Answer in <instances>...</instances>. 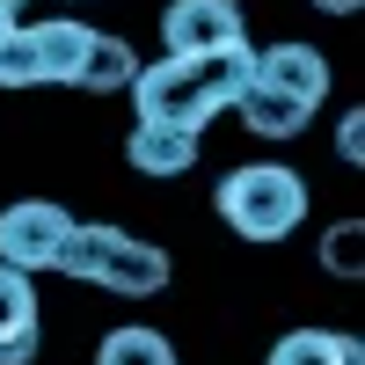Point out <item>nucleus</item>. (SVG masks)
Here are the masks:
<instances>
[{"label": "nucleus", "mask_w": 365, "mask_h": 365, "mask_svg": "<svg viewBox=\"0 0 365 365\" xmlns=\"http://www.w3.org/2000/svg\"><path fill=\"white\" fill-rule=\"evenodd\" d=\"M249 44H227V51H197V58H154V66L132 73V103L146 125H182V132H205L220 110H234V96L249 88Z\"/></svg>", "instance_id": "1"}, {"label": "nucleus", "mask_w": 365, "mask_h": 365, "mask_svg": "<svg viewBox=\"0 0 365 365\" xmlns=\"http://www.w3.org/2000/svg\"><path fill=\"white\" fill-rule=\"evenodd\" d=\"M51 270H66L81 285H103L117 299H154L175 278L168 249H154V241H139L125 227H81V220H73V234H66V249H58Z\"/></svg>", "instance_id": "2"}, {"label": "nucleus", "mask_w": 365, "mask_h": 365, "mask_svg": "<svg viewBox=\"0 0 365 365\" xmlns=\"http://www.w3.org/2000/svg\"><path fill=\"white\" fill-rule=\"evenodd\" d=\"M220 220L241 241H263L270 249V241L299 234V220H307V182L285 161H249V168H234L220 182Z\"/></svg>", "instance_id": "3"}, {"label": "nucleus", "mask_w": 365, "mask_h": 365, "mask_svg": "<svg viewBox=\"0 0 365 365\" xmlns=\"http://www.w3.org/2000/svg\"><path fill=\"white\" fill-rule=\"evenodd\" d=\"M66 234H73V212H66V205H51V197H22V205L0 212V263L37 278V270L58 263Z\"/></svg>", "instance_id": "4"}, {"label": "nucleus", "mask_w": 365, "mask_h": 365, "mask_svg": "<svg viewBox=\"0 0 365 365\" xmlns=\"http://www.w3.org/2000/svg\"><path fill=\"white\" fill-rule=\"evenodd\" d=\"M161 44H168V58H197V51L249 44V29H241V8H234V0H168Z\"/></svg>", "instance_id": "5"}, {"label": "nucleus", "mask_w": 365, "mask_h": 365, "mask_svg": "<svg viewBox=\"0 0 365 365\" xmlns=\"http://www.w3.org/2000/svg\"><path fill=\"white\" fill-rule=\"evenodd\" d=\"M249 81H263V88H278V96L322 110V96H329V58H322L314 44L285 37V44H263V51L249 58Z\"/></svg>", "instance_id": "6"}, {"label": "nucleus", "mask_w": 365, "mask_h": 365, "mask_svg": "<svg viewBox=\"0 0 365 365\" xmlns=\"http://www.w3.org/2000/svg\"><path fill=\"white\" fill-rule=\"evenodd\" d=\"M37 358V278L0 263V365Z\"/></svg>", "instance_id": "7"}, {"label": "nucleus", "mask_w": 365, "mask_h": 365, "mask_svg": "<svg viewBox=\"0 0 365 365\" xmlns=\"http://www.w3.org/2000/svg\"><path fill=\"white\" fill-rule=\"evenodd\" d=\"M125 161L139 168V175H154V182H168V175H190L197 168V132H182V125H132V139H125Z\"/></svg>", "instance_id": "8"}, {"label": "nucleus", "mask_w": 365, "mask_h": 365, "mask_svg": "<svg viewBox=\"0 0 365 365\" xmlns=\"http://www.w3.org/2000/svg\"><path fill=\"white\" fill-rule=\"evenodd\" d=\"M88 37H96V29H88V22H73V15L29 22V44H37V73H44V81H58V88H81Z\"/></svg>", "instance_id": "9"}, {"label": "nucleus", "mask_w": 365, "mask_h": 365, "mask_svg": "<svg viewBox=\"0 0 365 365\" xmlns=\"http://www.w3.org/2000/svg\"><path fill=\"white\" fill-rule=\"evenodd\" d=\"M263 365H365V344L344 329H285Z\"/></svg>", "instance_id": "10"}, {"label": "nucleus", "mask_w": 365, "mask_h": 365, "mask_svg": "<svg viewBox=\"0 0 365 365\" xmlns=\"http://www.w3.org/2000/svg\"><path fill=\"white\" fill-rule=\"evenodd\" d=\"M234 110H241V125H249L256 139H299V132H307V117H314L307 103H292V96H278V88H263V81L241 88Z\"/></svg>", "instance_id": "11"}, {"label": "nucleus", "mask_w": 365, "mask_h": 365, "mask_svg": "<svg viewBox=\"0 0 365 365\" xmlns=\"http://www.w3.org/2000/svg\"><path fill=\"white\" fill-rule=\"evenodd\" d=\"M132 73H139L132 44L110 37V29H96V37H88V58H81V88L88 96H110V88H132Z\"/></svg>", "instance_id": "12"}, {"label": "nucleus", "mask_w": 365, "mask_h": 365, "mask_svg": "<svg viewBox=\"0 0 365 365\" xmlns=\"http://www.w3.org/2000/svg\"><path fill=\"white\" fill-rule=\"evenodd\" d=\"M96 365H175V344L161 336V329H110Z\"/></svg>", "instance_id": "13"}, {"label": "nucleus", "mask_w": 365, "mask_h": 365, "mask_svg": "<svg viewBox=\"0 0 365 365\" xmlns=\"http://www.w3.org/2000/svg\"><path fill=\"white\" fill-rule=\"evenodd\" d=\"M0 88H44V73H37V44H29L22 22H8V37H0Z\"/></svg>", "instance_id": "14"}, {"label": "nucleus", "mask_w": 365, "mask_h": 365, "mask_svg": "<svg viewBox=\"0 0 365 365\" xmlns=\"http://www.w3.org/2000/svg\"><path fill=\"white\" fill-rule=\"evenodd\" d=\"M358 241H365V227H358V220H344L336 234H329V270H344V278H358Z\"/></svg>", "instance_id": "15"}, {"label": "nucleus", "mask_w": 365, "mask_h": 365, "mask_svg": "<svg viewBox=\"0 0 365 365\" xmlns=\"http://www.w3.org/2000/svg\"><path fill=\"white\" fill-rule=\"evenodd\" d=\"M336 154H344V161H358V154H365V110H351L344 125H336Z\"/></svg>", "instance_id": "16"}, {"label": "nucleus", "mask_w": 365, "mask_h": 365, "mask_svg": "<svg viewBox=\"0 0 365 365\" xmlns=\"http://www.w3.org/2000/svg\"><path fill=\"white\" fill-rule=\"evenodd\" d=\"M307 8H322V15H351L358 0H307Z\"/></svg>", "instance_id": "17"}, {"label": "nucleus", "mask_w": 365, "mask_h": 365, "mask_svg": "<svg viewBox=\"0 0 365 365\" xmlns=\"http://www.w3.org/2000/svg\"><path fill=\"white\" fill-rule=\"evenodd\" d=\"M15 8H22V0H0V15H8V22H15Z\"/></svg>", "instance_id": "18"}, {"label": "nucleus", "mask_w": 365, "mask_h": 365, "mask_svg": "<svg viewBox=\"0 0 365 365\" xmlns=\"http://www.w3.org/2000/svg\"><path fill=\"white\" fill-rule=\"evenodd\" d=\"M0 37H8V15H0Z\"/></svg>", "instance_id": "19"}]
</instances>
